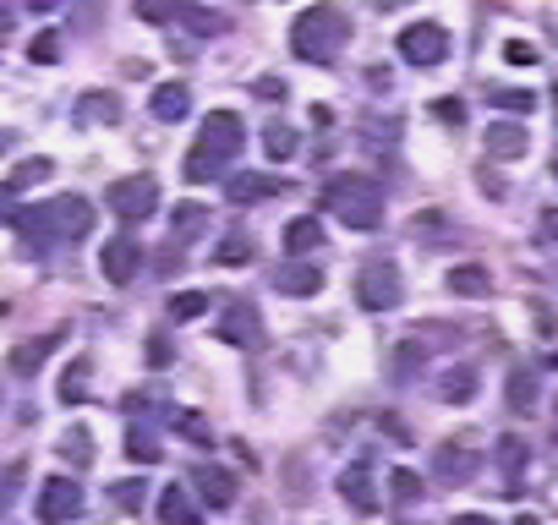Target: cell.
<instances>
[{
    "label": "cell",
    "mask_w": 558,
    "mask_h": 525,
    "mask_svg": "<svg viewBox=\"0 0 558 525\" xmlns=\"http://www.w3.org/2000/svg\"><path fill=\"white\" fill-rule=\"evenodd\" d=\"M17 225L28 230L33 241H44V247H66V241H83L93 230V203L88 197H50V203L39 208H22Z\"/></svg>",
    "instance_id": "1"
},
{
    "label": "cell",
    "mask_w": 558,
    "mask_h": 525,
    "mask_svg": "<svg viewBox=\"0 0 558 525\" xmlns=\"http://www.w3.org/2000/svg\"><path fill=\"white\" fill-rule=\"evenodd\" d=\"M345 39H351V17L334 11V6H307L296 22H290V50H296L307 66H329L334 55L345 50Z\"/></svg>",
    "instance_id": "2"
},
{
    "label": "cell",
    "mask_w": 558,
    "mask_h": 525,
    "mask_svg": "<svg viewBox=\"0 0 558 525\" xmlns=\"http://www.w3.org/2000/svg\"><path fill=\"white\" fill-rule=\"evenodd\" d=\"M323 208H329L334 219H345L351 230H378L383 225V186L372 181V175L345 170L323 186Z\"/></svg>",
    "instance_id": "3"
},
{
    "label": "cell",
    "mask_w": 558,
    "mask_h": 525,
    "mask_svg": "<svg viewBox=\"0 0 558 525\" xmlns=\"http://www.w3.org/2000/svg\"><path fill=\"white\" fill-rule=\"evenodd\" d=\"M400 301H405L400 268H394L389 258L362 263V274H356V307H367V312H394Z\"/></svg>",
    "instance_id": "4"
},
{
    "label": "cell",
    "mask_w": 558,
    "mask_h": 525,
    "mask_svg": "<svg viewBox=\"0 0 558 525\" xmlns=\"http://www.w3.org/2000/svg\"><path fill=\"white\" fill-rule=\"evenodd\" d=\"M104 203H110L115 219H126V225H137V219H154L159 181H154V175H115L110 192H104Z\"/></svg>",
    "instance_id": "5"
},
{
    "label": "cell",
    "mask_w": 558,
    "mask_h": 525,
    "mask_svg": "<svg viewBox=\"0 0 558 525\" xmlns=\"http://www.w3.org/2000/svg\"><path fill=\"white\" fill-rule=\"evenodd\" d=\"M400 61L405 66H422V72L444 66L449 61V33H444V22H411V28L400 33Z\"/></svg>",
    "instance_id": "6"
},
{
    "label": "cell",
    "mask_w": 558,
    "mask_h": 525,
    "mask_svg": "<svg viewBox=\"0 0 558 525\" xmlns=\"http://www.w3.org/2000/svg\"><path fill=\"white\" fill-rule=\"evenodd\" d=\"M241 143H247V126H241L236 110H208L203 115V137H197V148H203L214 165H230V159L241 154Z\"/></svg>",
    "instance_id": "7"
},
{
    "label": "cell",
    "mask_w": 558,
    "mask_h": 525,
    "mask_svg": "<svg viewBox=\"0 0 558 525\" xmlns=\"http://www.w3.org/2000/svg\"><path fill=\"white\" fill-rule=\"evenodd\" d=\"M143 241L132 236V230H121V236H110L104 241V252H99V268H104V279L110 285H132L137 274H143Z\"/></svg>",
    "instance_id": "8"
},
{
    "label": "cell",
    "mask_w": 558,
    "mask_h": 525,
    "mask_svg": "<svg viewBox=\"0 0 558 525\" xmlns=\"http://www.w3.org/2000/svg\"><path fill=\"white\" fill-rule=\"evenodd\" d=\"M44 525H72L83 515V487L72 482V476H50V482L39 487V509H33Z\"/></svg>",
    "instance_id": "9"
},
{
    "label": "cell",
    "mask_w": 558,
    "mask_h": 525,
    "mask_svg": "<svg viewBox=\"0 0 558 525\" xmlns=\"http://www.w3.org/2000/svg\"><path fill=\"white\" fill-rule=\"evenodd\" d=\"M476 471H482V460H476V449H471V443H465V438H444V443H438V449H433V476H438V482H444V487H460V482H471Z\"/></svg>",
    "instance_id": "10"
},
{
    "label": "cell",
    "mask_w": 558,
    "mask_h": 525,
    "mask_svg": "<svg viewBox=\"0 0 558 525\" xmlns=\"http://www.w3.org/2000/svg\"><path fill=\"white\" fill-rule=\"evenodd\" d=\"M219 340L241 345V350H258L263 345V323L258 312H252V301H230L225 318H219Z\"/></svg>",
    "instance_id": "11"
},
{
    "label": "cell",
    "mask_w": 558,
    "mask_h": 525,
    "mask_svg": "<svg viewBox=\"0 0 558 525\" xmlns=\"http://www.w3.org/2000/svg\"><path fill=\"white\" fill-rule=\"evenodd\" d=\"M334 487H340V498L356 509V515H372V509H378V487H372V471H367V460L345 465V471L334 476Z\"/></svg>",
    "instance_id": "12"
},
{
    "label": "cell",
    "mask_w": 558,
    "mask_h": 525,
    "mask_svg": "<svg viewBox=\"0 0 558 525\" xmlns=\"http://www.w3.org/2000/svg\"><path fill=\"white\" fill-rule=\"evenodd\" d=\"M61 340H66V329H55V334H39V340L17 345V350H11V356H6V372H11V378H33V372H39L44 361H50V350L61 345Z\"/></svg>",
    "instance_id": "13"
},
{
    "label": "cell",
    "mask_w": 558,
    "mask_h": 525,
    "mask_svg": "<svg viewBox=\"0 0 558 525\" xmlns=\"http://www.w3.org/2000/svg\"><path fill=\"white\" fill-rule=\"evenodd\" d=\"M159 525H203V509H197L186 482H170L165 493H159Z\"/></svg>",
    "instance_id": "14"
},
{
    "label": "cell",
    "mask_w": 558,
    "mask_h": 525,
    "mask_svg": "<svg viewBox=\"0 0 558 525\" xmlns=\"http://www.w3.org/2000/svg\"><path fill=\"white\" fill-rule=\"evenodd\" d=\"M50 170H55L50 159H28V165H17V170H11V181L0 186V225H11V203H17V197L28 192V186H39Z\"/></svg>",
    "instance_id": "15"
},
{
    "label": "cell",
    "mask_w": 558,
    "mask_h": 525,
    "mask_svg": "<svg viewBox=\"0 0 558 525\" xmlns=\"http://www.w3.org/2000/svg\"><path fill=\"white\" fill-rule=\"evenodd\" d=\"M192 482H197V493H203L208 509H230V504H236V471H225V465H203Z\"/></svg>",
    "instance_id": "16"
},
{
    "label": "cell",
    "mask_w": 558,
    "mask_h": 525,
    "mask_svg": "<svg viewBox=\"0 0 558 525\" xmlns=\"http://www.w3.org/2000/svg\"><path fill=\"white\" fill-rule=\"evenodd\" d=\"M482 143H487V154H493V159H520L531 148V137H526V126H520V121H493L482 132Z\"/></svg>",
    "instance_id": "17"
},
{
    "label": "cell",
    "mask_w": 558,
    "mask_h": 525,
    "mask_svg": "<svg viewBox=\"0 0 558 525\" xmlns=\"http://www.w3.org/2000/svg\"><path fill=\"white\" fill-rule=\"evenodd\" d=\"M186 110H192V88L186 83H159L148 93V115L154 121H186Z\"/></svg>",
    "instance_id": "18"
},
{
    "label": "cell",
    "mask_w": 558,
    "mask_h": 525,
    "mask_svg": "<svg viewBox=\"0 0 558 525\" xmlns=\"http://www.w3.org/2000/svg\"><path fill=\"white\" fill-rule=\"evenodd\" d=\"M537 394H542L537 367H515V372H509L504 400H509V411H515V416H531V411H537Z\"/></svg>",
    "instance_id": "19"
},
{
    "label": "cell",
    "mask_w": 558,
    "mask_h": 525,
    "mask_svg": "<svg viewBox=\"0 0 558 525\" xmlns=\"http://www.w3.org/2000/svg\"><path fill=\"white\" fill-rule=\"evenodd\" d=\"M476 383H482V372L460 361V367H449L444 378H438V400H444V405H471L476 400Z\"/></svg>",
    "instance_id": "20"
},
{
    "label": "cell",
    "mask_w": 558,
    "mask_h": 525,
    "mask_svg": "<svg viewBox=\"0 0 558 525\" xmlns=\"http://www.w3.org/2000/svg\"><path fill=\"white\" fill-rule=\"evenodd\" d=\"M498 471H504V493H520V487H526V443L520 438L498 443Z\"/></svg>",
    "instance_id": "21"
},
{
    "label": "cell",
    "mask_w": 558,
    "mask_h": 525,
    "mask_svg": "<svg viewBox=\"0 0 558 525\" xmlns=\"http://www.w3.org/2000/svg\"><path fill=\"white\" fill-rule=\"evenodd\" d=\"M323 247V219H290L285 225V258H301V252Z\"/></svg>",
    "instance_id": "22"
},
{
    "label": "cell",
    "mask_w": 558,
    "mask_h": 525,
    "mask_svg": "<svg viewBox=\"0 0 558 525\" xmlns=\"http://www.w3.org/2000/svg\"><path fill=\"white\" fill-rule=\"evenodd\" d=\"M263 154H269L274 165H285V159H296V154H301V137H296V126H285V121H269V126H263Z\"/></svg>",
    "instance_id": "23"
},
{
    "label": "cell",
    "mask_w": 558,
    "mask_h": 525,
    "mask_svg": "<svg viewBox=\"0 0 558 525\" xmlns=\"http://www.w3.org/2000/svg\"><path fill=\"white\" fill-rule=\"evenodd\" d=\"M449 290H455V296H493V274H487V268H476V263H460V268H449Z\"/></svg>",
    "instance_id": "24"
},
{
    "label": "cell",
    "mask_w": 558,
    "mask_h": 525,
    "mask_svg": "<svg viewBox=\"0 0 558 525\" xmlns=\"http://www.w3.org/2000/svg\"><path fill=\"white\" fill-rule=\"evenodd\" d=\"M279 290H285V296H318V290H323V268L290 263L285 274H279Z\"/></svg>",
    "instance_id": "25"
},
{
    "label": "cell",
    "mask_w": 558,
    "mask_h": 525,
    "mask_svg": "<svg viewBox=\"0 0 558 525\" xmlns=\"http://www.w3.org/2000/svg\"><path fill=\"white\" fill-rule=\"evenodd\" d=\"M252 252H258V247H252L247 230H230V236L214 247V263H219V268H241V263H252Z\"/></svg>",
    "instance_id": "26"
},
{
    "label": "cell",
    "mask_w": 558,
    "mask_h": 525,
    "mask_svg": "<svg viewBox=\"0 0 558 525\" xmlns=\"http://www.w3.org/2000/svg\"><path fill=\"white\" fill-rule=\"evenodd\" d=\"M269 192H274V181H269V175H230V186H225V197H230V203H263Z\"/></svg>",
    "instance_id": "27"
},
{
    "label": "cell",
    "mask_w": 558,
    "mask_h": 525,
    "mask_svg": "<svg viewBox=\"0 0 558 525\" xmlns=\"http://www.w3.org/2000/svg\"><path fill=\"white\" fill-rule=\"evenodd\" d=\"M61 460H72L77 471H88V465H93V433H88V427H72V433L61 438Z\"/></svg>",
    "instance_id": "28"
},
{
    "label": "cell",
    "mask_w": 558,
    "mask_h": 525,
    "mask_svg": "<svg viewBox=\"0 0 558 525\" xmlns=\"http://www.w3.org/2000/svg\"><path fill=\"white\" fill-rule=\"evenodd\" d=\"M203 312H208L203 290H176V296H170V318L176 323H192V318H203Z\"/></svg>",
    "instance_id": "29"
},
{
    "label": "cell",
    "mask_w": 558,
    "mask_h": 525,
    "mask_svg": "<svg viewBox=\"0 0 558 525\" xmlns=\"http://www.w3.org/2000/svg\"><path fill=\"white\" fill-rule=\"evenodd\" d=\"M493 104L504 115H531V110H537V93H531V88H493Z\"/></svg>",
    "instance_id": "30"
},
{
    "label": "cell",
    "mask_w": 558,
    "mask_h": 525,
    "mask_svg": "<svg viewBox=\"0 0 558 525\" xmlns=\"http://www.w3.org/2000/svg\"><path fill=\"white\" fill-rule=\"evenodd\" d=\"M203 219H208L203 203H181V208H176V247H186V241L203 230Z\"/></svg>",
    "instance_id": "31"
},
{
    "label": "cell",
    "mask_w": 558,
    "mask_h": 525,
    "mask_svg": "<svg viewBox=\"0 0 558 525\" xmlns=\"http://www.w3.org/2000/svg\"><path fill=\"white\" fill-rule=\"evenodd\" d=\"M389 498H394L400 509H411L416 498H422V476H416V471H394V476H389Z\"/></svg>",
    "instance_id": "32"
},
{
    "label": "cell",
    "mask_w": 558,
    "mask_h": 525,
    "mask_svg": "<svg viewBox=\"0 0 558 525\" xmlns=\"http://www.w3.org/2000/svg\"><path fill=\"white\" fill-rule=\"evenodd\" d=\"M170 422H176V433H181L186 443H197V449H208V443H214V438H208V422H203L197 411H176Z\"/></svg>",
    "instance_id": "33"
},
{
    "label": "cell",
    "mask_w": 558,
    "mask_h": 525,
    "mask_svg": "<svg viewBox=\"0 0 558 525\" xmlns=\"http://www.w3.org/2000/svg\"><path fill=\"white\" fill-rule=\"evenodd\" d=\"M126 454H132V460H159V438L148 433V427H132V433H126Z\"/></svg>",
    "instance_id": "34"
},
{
    "label": "cell",
    "mask_w": 558,
    "mask_h": 525,
    "mask_svg": "<svg viewBox=\"0 0 558 525\" xmlns=\"http://www.w3.org/2000/svg\"><path fill=\"white\" fill-rule=\"evenodd\" d=\"M181 22L192 33H225V17L219 11H197V6H181Z\"/></svg>",
    "instance_id": "35"
},
{
    "label": "cell",
    "mask_w": 558,
    "mask_h": 525,
    "mask_svg": "<svg viewBox=\"0 0 558 525\" xmlns=\"http://www.w3.org/2000/svg\"><path fill=\"white\" fill-rule=\"evenodd\" d=\"M88 361H77V372H66V378H61V400L66 405H77V400H88Z\"/></svg>",
    "instance_id": "36"
},
{
    "label": "cell",
    "mask_w": 558,
    "mask_h": 525,
    "mask_svg": "<svg viewBox=\"0 0 558 525\" xmlns=\"http://www.w3.org/2000/svg\"><path fill=\"white\" fill-rule=\"evenodd\" d=\"M181 175H186L192 186H203V181H214V175H219V165L203 154V148H192V154H186V170H181Z\"/></svg>",
    "instance_id": "37"
},
{
    "label": "cell",
    "mask_w": 558,
    "mask_h": 525,
    "mask_svg": "<svg viewBox=\"0 0 558 525\" xmlns=\"http://www.w3.org/2000/svg\"><path fill=\"white\" fill-rule=\"evenodd\" d=\"M28 55L39 66H55V61H61V33H39V39L28 44Z\"/></svg>",
    "instance_id": "38"
},
{
    "label": "cell",
    "mask_w": 558,
    "mask_h": 525,
    "mask_svg": "<svg viewBox=\"0 0 558 525\" xmlns=\"http://www.w3.org/2000/svg\"><path fill=\"white\" fill-rule=\"evenodd\" d=\"M83 115H104V121H121V99H110V93H88V99H83Z\"/></svg>",
    "instance_id": "39"
},
{
    "label": "cell",
    "mask_w": 558,
    "mask_h": 525,
    "mask_svg": "<svg viewBox=\"0 0 558 525\" xmlns=\"http://www.w3.org/2000/svg\"><path fill=\"white\" fill-rule=\"evenodd\" d=\"M143 356H148V367H170V361H176V350H170L165 334H148V350H143Z\"/></svg>",
    "instance_id": "40"
},
{
    "label": "cell",
    "mask_w": 558,
    "mask_h": 525,
    "mask_svg": "<svg viewBox=\"0 0 558 525\" xmlns=\"http://www.w3.org/2000/svg\"><path fill=\"white\" fill-rule=\"evenodd\" d=\"M504 61H509V66H537V50H531L526 39H509V44H504Z\"/></svg>",
    "instance_id": "41"
},
{
    "label": "cell",
    "mask_w": 558,
    "mask_h": 525,
    "mask_svg": "<svg viewBox=\"0 0 558 525\" xmlns=\"http://www.w3.org/2000/svg\"><path fill=\"white\" fill-rule=\"evenodd\" d=\"M110 498H115L121 509H137V504H143V482H121V487H110Z\"/></svg>",
    "instance_id": "42"
},
{
    "label": "cell",
    "mask_w": 558,
    "mask_h": 525,
    "mask_svg": "<svg viewBox=\"0 0 558 525\" xmlns=\"http://www.w3.org/2000/svg\"><path fill=\"white\" fill-rule=\"evenodd\" d=\"M433 115H438V121H449V126H465V104L460 99H438Z\"/></svg>",
    "instance_id": "43"
},
{
    "label": "cell",
    "mask_w": 558,
    "mask_h": 525,
    "mask_svg": "<svg viewBox=\"0 0 558 525\" xmlns=\"http://www.w3.org/2000/svg\"><path fill=\"white\" fill-rule=\"evenodd\" d=\"M537 241H542V247H558V208H548V214H542V225H537Z\"/></svg>",
    "instance_id": "44"
},
{
    "label": "cell",
    "mask_w": 558,
    "mask_h": 525,
    "mask_svg": "<svg viewBox=\"0 0 558 525\" xmlns=\"http://www.w3.org/2000/svg\"><path fill=\"white\" fill-rule=\"evenodd\" d=\"M22 471H28V465H22V460H17V465H6V476H0V504H6V498H11V487H17V476H22Z\"/></svg>",
    "instance_id": "45"
},
{
    "label": "cell",
    "mask_w": 558,
    "mask_h": 525,
    "mask_svg": "<svg viewBox=\"0 0 558 525\" xmlns=\"http://www.w3.org/2000/svg\"><path fill=\"white\" fill-rule=\"evenodd\" d=\"M252 88H258V99H279V93H285V83H279V77H258Z\"/></svg>",
    "instance_id": "46"
},
{
    "label": "cell",
    "mask_w": 558,
    "mask_h": 525,
    "mask_svg": "<svg viewBox=\"0 0 558 525\" xmlns=\"http://www.w3.org/2000/svg\"><path fill=\"white\" fill-rule=\"evenodd\" d=\"M449 525H493V520H487V515H455Z\"/></svg>",
    "instance_id": "47"
},
{
    "label": "cell",
    "mask_w": 558,
    "mask_h": 525,
    "mask_svg": "<svg viewBox=\"0 0 558 525\" xmlns=\"http://www.w3.org/2000/svg\"><path fill=\"white\" fill-rule=\"evenodd\" d=\"M11 148H17V137H11L6 126H0V154H11Z\"/></svg>",
    "instance_id": "48"
},
{
    "label": "cell",
    "mask_w": 558,
    "mask_h": 525,
    "mask_svg": "<svg viewBox=\"0 0 558 525\" xmlns=\"http://www.w3.org/2000/svg\"><path fill=\"white\" fill-rule=\"evenodd\" d=\"M11 22H17V17H11L6 6H0V39H6V33H11Z\"/></svg>",
    "instance_id": "49"
},
{
    "label": "cell",
    "mask_w": 558,
    "mask_h": 525,
    "mask_svg": "<svg viewBox=\"0 0 558 525\" xmlns=\"http://www.w3.org/2000/svg\"><path fill=\"white\" fill-rule=\"evenodd\" d=\"M515 525H542L537 515H515Z\"/></svg>",
    "instance_id": "50"
},
{
    "label": "cell",
    "mask_w": 558,
    "mask_h": 525,
    "mask_svg": "<svg viewBox=\"0 0 558 525\" xmlns=\"http://www.w3.org/2000/svg\"><path fill=\"white\" fill-rule=\"evenodd\" d=\"M553 181H558V148H553Z\"/></svg>",
    "instance_id": "51"
}]
</instances>
